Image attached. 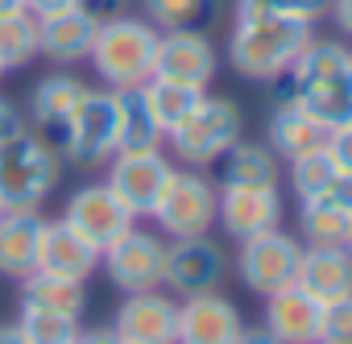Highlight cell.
Wrapping results in <instances>:
<instances>
[{
  "label": "cell",
  "instance_id": "6da1fadb",
  "mask_svg": "<svg viewBox=\"0 0 352 344\" xmlns=\"http://www.w3.org/2000/svg\"><path fill=\"white\" fill-rule=\"evenodd\" d=\"M282 79H286L282 100L302 104L331 129L352 116V50L344 42L311 38Z\"/></svg>",
  "mask_w": 352,
  "mask_h": 344
},
{
  "label": "cell",
  "instance_id": "7a4b0ae2",
  "mask_svg": "<svg viewBox=\"0 0 352 344\" xmlns=\"http://www.w3.org/2000/svg\"><path fill=\"white\" fill-rule=\"evenodd\" d=\"M315 38L311 21L290 17H236L228 34V63L241 79L270 83L282 79L286 67L302 54V46Z\"/></svg>",
  "mask_w": 352,
  "mask_h": 344
},
{
  "label": "cell",
  "instance_id": "3957f363",
  "mask_svg": "<svg viewBox=\"0 0 352 344\" xmlns=\"http://www.w3.org/2000/svg\"><path fill=\"white\" fill-rule=\"evenodd\" d=\"M63 183V153L38 129H21L0 141V208L38 212Z\"/></svg>",
  "mask_w": 352,
  "mask_h": 344
},
{
  "label": "cell",
  "instance_id": "277c9868",
  "mask_svg": "<svg viewBox=\"0 0 352 344\" xmlns=\"http://www.w3.org/2000/svg\"><path fill=\"white\" fill-rule=\"evenodd\" d=\"M157 30L145 17H112L96 30V42L87 50L91 71L100 75V83L108 92H124V87H145L153 79V58H157Z\"/></svg>",
  "mask_w": 352,
  "mask_h": 344
},
{
  "label": "cell",
  "instance_id": "5b68a950",
  "mask_svg": "<svg viewBox=\"0 0 352 344\" xmlns=\"http://www.w3.org/2000/svg\"><path fill=\"white\" fill-rule=\"evenodd\" d=\"M116 149H120L116 92L87 87V96L79 100L71 120L58 129V153H63V162H71L79 170H96V166H108L116 158Z\"/></svg>",
  "mask_w": 352,
  "mask_h": 344
},
{
  "label": "cell",
  "instance_id": "8992f818",
  "mask_svg": "<svg viewBox=\"0 0 352 344\" xmlns=\"http://www.w3.org/2000/svg\"><path fill=\"white\" fill-rule=\"evenodd\" d=\"M241 129H245V116H241V108H236L232 100H224V96H204L199 108L166 137V145H170V153L179 158L183 166L204 170V166L220 162V158L241 141Z\"/></svg>",
  "mask_w": 352,
  "mask_h": 344
},
{
  "label": "cell",
  "instance_id": "52a82bcc",
  "mask_svg": "<svg viewBox=\"0 0 352 344\" xmlns=\"http://www.w3.org/2000/svg\"><path fill=\"white\" fill-rule=\"evenodd\" d=\"M216 200H220V187L204 175V170H179L174 166V175L153 208V224L166 241H183V237H204L212 233L216 224Z\"/></svg>",
  "mask_w": 352,
  "mask_h": 344
},
{
  "label": "cell",
  "instance_id": "ba28073f",
  "mask_svg": "<svg viewBox=\"0 0 352 344\" xmlns=\"http://www.w3.org/2000/svg\"><path fill=\"white\" fill-rule=\"evenodd\" d=\"M100 270L124 294L157 290L162 286V274H166V237L153 233V228H137L133 224L124 237H116L100 253Z\"/></svg>",
  "mask_w": 352,
  "mask_h": 344
},
{
  "label": "cell",
  "instance_id": "9c48e42d",
  "mask_svg": "<svg viewBox=\"0 0 352 344\" xmlns=\"http://www.w3.org/2000/svg\"><path fill=\"white\" fill-rule=\"evenodd\" d=\"M174 175V162L162 149H120L108 162V187L112 195L133 212V220H149L166 183Z\"/></svg>",
  "mask_w": 352,
  "mask_h": 344
},
{
  "label": "cell",
  "instance_id": "30bf717a",
  "mask_svg": "<svg viewBox=\"0 0 352 344\" xmlns=\"http://www.w3.org/2000/svg\"><path fill=\"white\" fill-rule=\"evenodd\" d=\"M298 257H302L298 237H290L286 228H270V233H257V237L241 241V249H236V278L253 294L265 299V294H274V290L294 282Z\"/></svg>",
  "mask_w": 352,
  "mask_h": 344
},
{
  "label": "cell",
  "instance_id": "8fae6325",
  "mask_svg": "<svg viewBox=\"0 0 352 344\" xmlns=\"http://www.w3.org/2000/svg\"><path fill=\"white\" fill-rule=\"evenodd\" d=\"M224 278H228V253L208 233L204 237H183V241H166V274H162L166 290L187 299V294L220 290Z\"/></svg>",
  "mask_w": 352,
  "mask_h": 344
},
{
  "label": "cell",
  "instance_id": "7c38bea8",
  "mask_svg": "<svg viewBox=\"0 0 352 344\" xmlns=\"http://www.w3.org/2000/svg\"><path fill=\"white\" fill-rule=\"evenodd\" d=\"M58 220L71 224V228H75L87 245H96L100 253H104L116 237H124V233L137 224L133 212L112 195L108 183H83V187H75V191L67 195Z\"/></svg>",
  "mask_w": 352,
  "mask_h": 344
},
{
  "label": "cell",
  "instance_id": "4fadbf2b",
  "mask_svg": "<svg viewBox=\"0 0 352 344\" xmlns=\"http://www.w3.org/2000/svg\"><path fill=\"white\" fill-rule=\"evenodd\" d=\"M112 327L124 344H179V299L162 294V286L124 294Z\"/></svg>",
  "mask_w": 352,
  "mask_h": 344
},
{
  "label": "cell",
  "instance_id": "5bb4252c",
  "mask_svg": "<svg viewBox=\"0 0 352 344\" xmlns=\"http://www.w3.org/2000/svg\"><path fill=\"white\" fill-rule=\"evenodd\" d=\"M216 46L204 30H174L157 38V58H153V79H170V83H187V87H204L216 79Z\"/></svg>",
  "mask_w": 352,
  "mask_h": 344
},
{
  "label": "cell",
  "instance_id": "9a60e30c",
  "mask_svg": "<svg viewBox=\"0 0 352 344\" xmlns=\"http://www.w3.org/2000/svg\"><path fill=\"white\" fill-rule=\"evenodd\" d=\"M241 336L245 319L228 294L204 290L179 303V344H236Z\"/></svg>",
  "mask_w": 352,
  "mask_h": 344
},
{
  "label": "cell",
  "instance_id": "2e32d148",
  "mask_svg": "<svg viewBox=\"0 0 352 344\" xmlns=\"http://www.w3.org/2000/svg\"><path fill=\"white\" fill-rule=\"evenodd\" d=\"M216 224L236 245L257 237V233L278 228L282 224V195H278V187H220Z\"/></svg>",
  "mask_w": 352,
  "mask_h": 344
},
{
  "label": "cell",
  "instance_id": "e0dca14e",
  "mask_svg": "<svg viewBox=\"0 0 352 344\" xmlns=\"http://www.w3.org/2000/svg\"><path fill=\"white\" fill-rule=\"evenodd\" d=\"M319 323H323V303L315 294H307L298 282L265 294V319H261V327L278 344H315L319 340Z\"/></svg>",
  "mask_w": 352,
  "mask_h": 344
},
{
  "label": "cell",
  "instance_id": "ac0fdd59",
  "mask_svg": "<svg viewBox=\"0 0 352 344\" xmlns=\"http://www.w3.org/2000/svg\"><path fill=\"white\" fill-rule=\"evenodd\" d=\"M38 270L42 274H54V278L87 282L100 270V249L87 245L71 224L46 220L42 224V241H38Z\"/></svg>",
  "mask_w": 352,
  "mask_h": 344
},
{
  "label": "cell",
  "instance_id": "d6986e66",
  "mask_svg": "<svg viewBox=\"0 0 352 344\" xmlns=\"http://www.w3.org/2000/svg\"><path fill=\"white\" fill-rule=\"evenodd\" d=\"M96 21L71 5V9H58V13H46L38 17V58H50L58 67H71V63H83L91 42H96Z\"/></svg>",
  "mask_w": 352,
  "mask_h": 344
},
{
  "label": "cell",
  "instance_id": "ffe728a7",
  "mask_svg": "<svg viewBox=\"0 0 352 344\" xmlns=\"http://www.w3.org/2000/svg\"><path fill=\"white\" fill-rule=\"evenodd\" d=\"M294 282L319 303H336L352 294V253L348 245H302Z\"/></svg>",
  "mask_w": 352,
  "mask_h": 344
},
{
  "label": "cell",
  "instance_id": "44dd1931",
  "mask_svg": "<svg viewBox=\"0 0 352 344\" xmlns=\"http://www.w3.org/2000/svg\"><path fill=\"white\" fill-rule=\"evenodd\" d=\"M83 96H87V83H83L79 75H71V71H50V75H42V79L30 87V104H25L30 125H34L38 133H58V129L71 120V112L79 108Z\"/></svg>",
  "mask_w": 352,
  "mask_h": 344
},
{
  "label": "cell",
  "instance_id": "7402d4cb",
  "mask_svg": "<svg viewBox=\"0 0 352 344\" xmlns=\"http://www.w3.org/2000/svg\"><path fill=\"white\" fill-rule=\"evenodd\" d=\"M265 133H270V141H265V145H270L278 158H298V153H311V149L327 145L331 125H327V120H319L315 112H307L302 104L282 100V104L270 112Z\"/></svg>",
  "mask_w": 352,
  "mask_h": 344
},
{
  "label": "cell",
  "instance_id": "603a6c76",
  "mask_svg": "<svg viewBox=\"0 0 352 344\" xmlns=\"http://www.w3.org/2000/svg\"><path fill=\"white\" fill-rule=\"evenodd\" d=\"M38 212H5L0 216V278L25 282L38 270V241H42Z\"/></svg>",
  "mask_w": 352,
  "mask_h": 344
},
{
  "label": "cell",
  "instance_id": "cb8c5ba5",
  "mask_svg": "<svg viewBox=\"0 0 352 344\" xmlns=\"http://www.w3.org/2000/svg\"><path fill=\"white\" fill-rule=\"evenodd\" d=\"M220 162V187H278L282 179V162L265 141H236Z\"/></svg>",
  "mask_w": 352,
  "mask_h": 344
},
{
  "label": "cell",
  "instance_id": "d4e9b609",
  "mask_svg": "<svg viewBox=\"0 0 352 344\" xmlns=\"http://www.w3.org/2000/svg\"><path fill=\"white\" fill-rule=\"evenodd\" d=\"M116 108H120V149H162L166 145V133L145 100V87L116 92Z\"/></svg>",
  "mask_w": 352,
  "mask_h": 344
},
{
  "label": "cell",
  "instance_id": "484cf974",
  "mask_svg": "<svg viewBox=\"0 0 352 344\" xmlns=\"http://www.w3.org/2000/svg\"><path fill=\"white\" fill-rule=\"evenodd\" d=\"M21 303L42 307V311H58V315H71V319H83L87 290H83V282H71V278H54V274L34 270L21 282Z\"/></svg>",
  "mask_w": 352,
  "mask_h": 344
},
{
  "label": "cell",
  "instance_id": "4316f807",
  "mask_svg": "<svg viewBox=\"0 0 352 344\" xmlns=\"http://www.w3.org/2000/svg\"><path fill=\"white\" fill-rule=\"evenodd\" d=\"M298 228H302L307 245H344L348 228H352V216L336 200L311 195V200H298Z\"/></svg>",
  "mask_w": 352,
  "mask_h": 344
},
{
  "label": "cell",
  "instance_id": "83f0119b",
  "mask_svg": "<svg viewBox=\"0 0 352 344\" xmlns=\"http://www.w3.org/2000/svg\"><path fill=\"white\" fill-rule=\"evenodd\" d=\"M204 96H208L204 87L170 83V79H149V83H145V100H149V108H153V116H157V125H162V133H166V137L179 129L195 108H199V100H204Z\"/></svg>",
  "mask_w": 352,
  "mask_h": 344
},
{
  "label": "cell",
  "instance_id": "f1b7e54d",
  "mask_svg": "<svg viewBox=\"0 0 352 344\" xmlns=\"http://www.w3.org/2000/svg\"><path fill=\"white\" fill-rule=\"evenodd\" d=\"M38 58V17L30 9L0 17V71H21Z\"/></svg>",
  "mask_w": 352,
  "mask_h": 344
},
{
  "label": "cell",
  "instance_id": "f546056e",
  "mask_svg": "<svg viewBox=\"0 0 352 344\" xmlns=\"http://www.w3.org/2000/svg\"><path fill=\"white\" fill-rule=\"evenodd\" d=\"M216 17V0H145V21L157 34L204 30Z\"/></svg>",
  "mask_w": 352,
  "mask_h": 344
},
{
  "label": "cell",
  "instance_id": "4dcf8cb0",
  "mask_svg": "<svg viewBox=\"0 0 352 344\" xmlns=\"http://www.w3.org/2000/svg\"><path fill=\"white\" fill-rule=\"evenodd\" d=\"M17 332L25 336V344H75L79 319L21 303V311H17Z\"/></svg>",
  "mask_w": 352,
  "mask_h": 344
},
{
  "label": "cell",
  "instance_id": "1f68e13d",
  "mask_svg": "<svg viewBox=\"0 0 352 344\" xmlns=\"http://www.w3.org/2000/svg\"><path fill=\"white\" fill-rule=\"evenodd\" d=\"M336 175H340V166H336V158L327 153V145H319V149H311V153L290 158V187H294V195H298V200L323 195V191L331 187V179H336Z\"/></svg>",
  "mask_w": 352,
  "mask_h": 344
},
{
  "label": "cell",
  "instance_id": "d6a6232c",
  "mask_svg": "<svg viewBox=\"0 0 352 344\" xmlns=\"http://www.w3.org/2000/svg\"><path fill=\"white\" fill-rule=\"evenodd\" d=\"M331 0H236V17H290V21H319L327 17Z\"/></svg>",
  "mask_w": 352,
  "mask_h": 344
},
{
  "label": "cell",
  "instance_id": "836d02e7",
  "mask_svg": "<svg viewBox=\"0 0 352 344\" xmlns=\"http://www.w3.org/2000/svg\"><path fill=\"white\" fill-rule=\"evenodd\" d=\"M323 344H352V294L323 303V323H319Z\"/></svg>",
  "mask_w": 352,
  "mask_h": 344
},
{
  "label": "cell",
  "instance_id": "e575fe53",
  "mask_svg": "<svg viewBox=\"0 0 352 344\" xmlns=\"http://www.w3.org/2000/svg\"><path fill=\"white\" fill-rule=\"evenodd\" d=\"M327 153L336 158V166L344 170V175H352V116H348L344 125L331 129V137H327Z\"/></svg>",
  "mask_w": 352,
  "mask_h": 344
},
{
  "label": "cell",
  "instance_id": "d590c367",
  "mask_svg": "<svg viewBox=\"0 0 352 344\" xmlns=\"http://www.w3.org/2000/svg\"><path fill=\"white\" fill-rule=\"evenodd\" d=\"M79 9H83L96 25H104V21H112V17L124 13V0H79Z\"/></svg>",
  "mask_w": 352,
  "mask_h": 344
},
{
  "label": "cell",
  "instance_id": "8d00e7d4",
  "mask_svg": "<svg viewBox=\"0 0 352 344\" xmlns=\"http://www.w3.org/2000/svg\"><path fill=\"white\" fill-rule=\"evenodd\" d=\"M25 129V116H21V108L9 100V96H0V141H9L13 133H21Z\"/></svg>",
  "mask_w": 352,
  "mask_h": 344
},
{
  "label": "cell",
  "instance_id": "74e56055",
  "mask_svg": "<svg viewBox=\"0 0 352 344\" xmlns=\"http://www.w3.org/2000/svg\"><path fill=\"white\" fill-rule=\"evenodd\" d=\"M323 195H327V200H336V204L352 216V175H344V170H340V175L331 179V187H327Z\"/></svg>",
  "mask_w": 352,
  "mask_h": 344
},
{
  "label": "cell",
  "instance_id": "f35d334b",
  "mask_svg": "<svg viewBox=\"0 0 352 344\" xmlns=\"http://www.w3.org/2000/svg\"><path fill=\"white\" fill-rule=\"evenodd\" d=\"M75 344H124V340L116 336V327H112V323H100V327H79Z\"/></svg>",
  "mask_w": 352,
  "mask_h": 344
},
{
  "label": "cell",
  "instance_id": "ab89813d",
  "mask_svg": "<svg viewBox=\"0 0 352 344\" xmlns=\"http://www.w3.org/2000/svg\"><path fill=\"white\" fill-rule=\"evenodd\" d=\"M327 17L336 21V30H340L344 38H352V0H331V5H327Z\"/></svg>",
  "mask_w": 352,
  "mask_h": 344
},
{
  "label": "cell",
  "instance_id": "60d3db41",
  "mask_svg": "<svg viewBox=\"0 0 352 344\" xmlns=\"http://www.w3.org/2000/svg\"><path fill=\"white\" fill-rule=\"evenodd\" d=\"M71 5H79V0H25V9H30L34 17H46V13H58V9H71Z\"/></svg>",
  "mask_w": 352,
  "mask_h": 344
},
{
  "label": "cell",
  "instance_id": "b9f144b4",
  "mask_svg": "<svg viewBox=\"0 0 352 344\" xmlns=\"http://www.w3.org/2000/svg\"><path fill=\"white\" fill-rule=\"evenodd\" d=\"M236 344H278V340H274L265 327H245V336H241Z\"/></svg>",
  "mask_w": 352,
  "mask_h": 344
},
{
  "label": "cell",
  "instance_id": "7bdbcfd3",
  "mask_svg": "<svg viewBox=\"0 0 352 344\" xmlns=\"http://www.w3.org/2000/svg\"><path fill=\"white\" fill-rule=\"evenodd\" d=\"M0 344H25V336L17 332V323H0Z\"/></svg>",
  "mask_w": 352,
  "mask_h": 344
},
{
  "label": "cell",
  "instance_id": "ee69618b",
  "mask_svg": "<svg viewBox=\"0 0 352 344\" xmlns=\"http://www.w3.org/2000/svg\"><path fill=\"white\" fill-rule=\"evenodd\" d=\"M17 9H25V0H0V17H5V13H17Z\"/></svg>",
  "mask_w": 352,
  "mask_h": 344
},
{
  "label": "cell",
  "instance_id": "f6af8a7d",
  "mask_svg": "<svg viewBox=\"0 0 352 344\" xmlns=\"http://www.w3.org/2000/svg\"><path fill=\"white\" fill-rule=\"evenodd\" d=\"M344 245H348V253H352V228H348V241H344Z\"/></svg>",
  "mask_w": 352,
  "mask_h": 344
},
{
  "label": "cell",
  "instance_id": "bcb514c9",
  "mask_svg": "<svg viewBox=\"0 0 352 344\" xmlns=\"http://www.w3.org/2000/svg\"><path fill=\"white\" fill-rule=\"evenodd\" d=\"M0 216H5V208H0Z\"/></svg>",
  "mask_w": 352,
  "mask_h": 344
},
{
  "label": "cell",
  "instance_id": "7dc6e473",
  "mask_svg": "<svg viewBox=\"0 0 352 344\" xmlns=\"http://www.w3.org/2000/svg\"><path fill=\"white\" fill-rule=\"evenodd\" d=\"M315 344H323V340H315Z\"/></svg>",
  "mask_w": 352,
  "mask_h": 344
},
{
  "label": "cell",
  "instance_id": "c3c4849f",
  "mask_svg": "<svg viewBox=\"0 0 352 344\" xmlns=\"http://www.w3.org/2000/svg\"><path fill=\"white\" fill-rule=\"evenodd\" d=\"M0 75H5V71H0Z\"/></svg>",
  "mask_w": 352,
  "mask_h": 344
}]
</instances>
